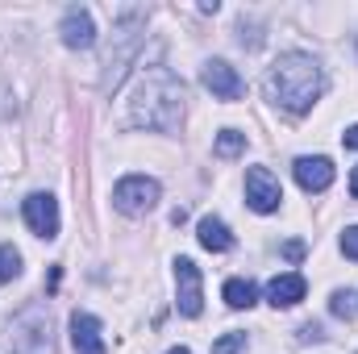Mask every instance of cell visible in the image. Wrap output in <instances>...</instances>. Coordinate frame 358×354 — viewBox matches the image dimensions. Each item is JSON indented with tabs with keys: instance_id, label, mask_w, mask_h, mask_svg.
Segmentation results:
<instances>
[{
	"instance_id": "cell-1",
	"label": "cell",
	"mask_w": 358,
	"mask_h": 354,
	"mask_svg": "<svg viewBox=\"0 0 358 354\" xmlns=\"http://www.w3.org/2000/svg\"><path fill=\"white\" fill-rule=\"evenodd\" d=\"M183 121V80L171 67H146L129 92V125L171 134Z\"/></svg>"
},
{
	"instance_id": "cell-2",
	"label": "cell",
	"mask_w": 358,
	"mask_h": 354,
	"mask_svg": "<svg viewBox=\"0 0 358 354\" xmlns=\"http://www.w3.org/2000/svg\"><path fill=\"white\" fill-rule=\"evenodd\" d=\"M263 88H267L271 104H279L287 113H308L321 100V92H325V71H321V63L313 55L287 50V55H279L271 63Z\"/></svg>"
},
{
	"instance_id": "cell-3",
	"label": "cell",
	"mask_w": 358,
	"mask_h": 354,
	"mask_svg": "<svg viewBox=\"0 0 358 354\" xmlns=\"http://www.w3.org/2000/svg\"><path fill=\"white\" fill-rule=\"evenodd\" d=\"M142 25H146V13H142V8H125V13L117 17V38H121V46L108 50V59H104V76H100V88L104 92L121 88V80H125V71H129V63H134V55H138V46H142Z\"/></svg>"
},
{
	"instance_id": "cell-4",
	"label": "cell",
	"mask_w": 358,
	"mask_h": 354,
	"mask_svg": "<svg viewBox=\"0 0 358 354\" xmlns=\"http://www.w3.org/2000/svg\"><path fill=\"white\" fill-rule=\"evenodd\" d=\"M159 196H163L159 179L125 176L117 187H113V208H117V213H125V217H146V213L159 204Z\"/></svg>"
},
{
	"instance_id": "cell-5",
	"label": "cell",
	"mask_w": 358,
	"mask_h": 354,
	"mask_svg": "<svg viewBox=\"0 0 358 354\" xmlns=\"http://www.w3.org/2000/svg\"><path fill=\"white\" fill-rule=\"evenodd\" d=\"M176 304L183 317H200L204 313V279H200V267L192 259H176Z\"/></svg>"
},
{
	"instance_id": "cell-6",
	"label": "cell",
	"mask_w": 358,
	"mask_h": 354,
	"mask_svg": "<svg viewBox=\"0 0 358 354\" xmlns=\"http://www.w3.org/2000/svg\"><path fill=\"white\" fill-rule=\"evenodd\" d=\"M21 217H25V225H29L38 238H59V200H55L50 192H34V196H25Z\"/></svg>"
},
{
	"instance_id": "cell-7",
	"label": "cell",
	"mask_w": 358,
	"mask_h": 354,
	"mask_svg": "<svg viewBox=\"0 0 358 354\" xmlns=\"http://www.w3.org/2000/svg\"><path fill=\"white\" fill-rule=\"evenodd\" d=\"M246 204L255 213H275L283 204V187H279V179L271 176L267 167H250L246 171Z\"/></svg>"
},
{
	"instance_id": "cell-8",
	"label": "cell",
	"mask_w": 358,
	"mask_h": 354,
	"mask_svg": "<svg viewBox=\"0 0 358 354\" xmlns=\"http://www.w3.org/2000/svg\"><path fill=\"white\" fill-rule=\"evenodd\" d=\"M200 84L213 92L217 100H242V92H246L242 76H238L225 59H208V63H204V71H200Z\"/></svg>"
},
{
	"instance_id": "cell-9",
	"label": "cell",
	"mask_w": 358,
	"mask_h": 354,
	"mask_svg": "<svg viewBox=\"0 0 358 354\" xmlns=\"http://www.w3.org/2000/svg\"><path fill=\"white\" fill-rule=\"evenodd\" d=\"M59 34H63V46L67 50H88L92 42H96V21H92L88 8H67L63 13V21H59Z\"/></svg>"
},
{
	"instance_id": "cell-10",
	"label": "cell",
	"mask_w": 358,
	"mask_h": 354,
	"mask_svg": "<svg viewBox=\"0 0 358 354\" xmlns=\"http://www.w3.org/2000/svg\"><path fill=\"white\" fill-rule=\"evenodd\" d=\"M296 183L304 187V192H325L329 183H334V163L325 159V155H304V159H296Z\"/></svg>"
},
{
	"instance_id": "cell-11",
	"label": "cell",
	"mask_w": 358,
	"mask_h": 354,
	"mask_svg": "<svg viewBox=\"0 0 358 354\" xmlns=\"http://www.w3.org/2000/svg\"><path fill=\"white\" fill-rule=\"evenodd\" d=\"M304 292H308V283H304L300 271H283V275H275L267 283V300L275 309H296L304 300Z\"/></svg>"
},
{
	"instance_id": "cell-12",
	"label": "cell",
	"mask_w": 358,
	"mask_h": 354,
	"mask_svg": "<svg viewBox=\"0 0 358 354\" xmlns=\"http://www.w3.org/2000/svg\"><path fill=\"white\" fill-rule=\"evenodd\" d=\"M71 346H76V354H108L104 351L100 321H96L92 313H76V317H71Z\"/></svg>"
},
{
	"instance_id": "cell-13",
	"label": "cell",
	"mask_w": 358,
	"mask_h": 354,
	"mask_svg": "<svg viewBox=\"0 0 358 354\" xmlns=\"http://www.w3.org/2000/svg\"><path fill=\"white\" fill-rule=\"evenodd\" d=\"M196 238H200V246H204V250H213V255L234 250V234H229V225H225L221 217H200Z\"/></svg>"
},
{
	"instance_id": "cell-14",
	"label": "cell",
	"mask_w": 358,
	"mask_h": 354,
	"mask_svg": "<svg viewBox=\"0 0 358 354\" xmlns=\"http://www.w3.org/2000/svg\"><path fill=\"white\" fill-rule=\"evenodd\" d=\"M225 304L229 309H255L259 304V288L250 283V279H225Z\"/></svg>"
},
{
	"instance_id": "cell-15",
	"label": "cell",
	"mask_w": 358,
	"mask_h": 354,
	"mask_svg": "<svg viewBox=\"0 0 358 354\" xmlns=\"http://www.w3.org/2000/svg\"><path fill=\"white\" fill-rule=\"evenodd\" d=\"M21 275V250L13 246V242H4L0 246V283H8V279H17Z\"/></svg>"
},
{
	"instance_id": "cell-16",
	"label": "cell",
	"mask_w": 358,
	"mask_h": 354,
	"mask_svg": "<svg viewBox=\"0 0 358 354\" xmlns=\"http://www.w3.org/2000/svg\"><path fill=\"white\" fill-rule=\"evenodd\" d=\"M246 150V134H238V129H221L217 134V155L221 159H234V155H242Z\"/></svg>"
},
{
	"instance_id": "cell-17",
	"label": "cell",
	"mask_w": 358,
	"mask_h": 354,
	"mask_svg": "<svg viewBox=\"0 0 358 354\" xmlns=\"http://www.w3.org/2000/svg\"><path fill=\"white\" fill-rule=\"evenodd\" d=\"M329 309H334V317H346V321H350L358 313V292H334Z\"/></svg>"
},
{
	"instance_id": "cell-18",
	"label": "cell",
	"mask_w": 358,
	"mask_h": 354,
	"mask_svg": "<svg viewBox=\"0 0 358 354\" xmlns=\"http://www.w3.org/2000/svg\"><path fill=\"white\" fill-rule=\"evenodd\" d=\"M242 351H246V334H238V330L213 342V354H242Z\"/></svg>"
},
{
	"instance_id": "cell-19",
	"label": "cell",
	"mask_w": 358,
	"mask_h": 354,
	"mask_svg": "<svg viewBox=\"0 0 358 354\" xmlns=\"http://www.w3.org/2000/svg\"><path fill=\"white\" fill-rule=\"evenodd\" d=\"M342 255H346V259H358V225H350V229L342 234Z\"/></svg>"
},
{
	"instance_id": "cell-20",
	"label": "cell",
	"mask_w": 358,
	"mask_h": 354,
	"mask_svg": "<svg viewBox=\"0 0 358 354\" xmlns=\"http://www.w3.org/2000/svg\"><path fill=\"white\" fill-rule=\"evenodd\" d=\"M342 146H346V150H358V125H350V129L342 134Z\"/></svg>"
},
{
	"instance_id": "cell-21",
	"label": "cell",
	"mask_w": 358,
	"mask_h": 354,
	"mask_svg": "<svg viewBox=\"0 0 358 354\" xmlns=\"http://www.w3.org/2000/svg\"><path fill=\"white\" fill-rule=\"evenodd\" d=\"M283 255H287V259H300V255H304V246H300V242H287V246H283Z\"/></svg>"
},
{
	"instance_id": "cell-22",
	"label": "cell",
	"mask_w": 358,
	"mask_h": 354,
	"mask_svg": "<svg viewBox=\"0 0 358 354\" xmlns=\"http://www.w3.org/2000/svg\"><path fill=\"white\" fill-rule=\"evenodd\" d=\"M350 196H355V200H358V167H355V171H350Z\"/></svg>"
},
{
	"instance_id": "cell-23",
	"label": "cell",
	"mask_w": 358,
	"mask_h": 354,
	"mask_svg": "<svg viewBox=\"0 0 358 354\" xmlns=\"http://www.w3.org/2000/svg\"><path fill=\"white\" fill-rule=\"evenodd\" d=\"M167 354H192V351H187V346H176V351H167Z\"/></svg>"
}]
</instances>
